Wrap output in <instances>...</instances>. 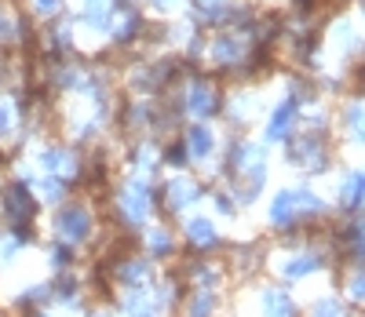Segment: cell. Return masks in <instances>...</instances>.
Returning a JSON list of instances; mask_svg holds the SVG:
<instances>
[{
	"label": "cell",
	"mask_w": 365,
	"mask_h": 317,
	"mask_svg": "<svg viewBox=\"0 0 365 317\" xmlns=\"http://www.w3.org/2000/svg\"><path fill=\"white\" fill-rule=\"evenodd\" d=\"M88 234H91V215L84 208L70 204V208L58 212V237H63L66 244H81Z\"/></svg>",
	"instance_id": "1"
},
{
	"label": "cell",
	"mask_w": 365,
	"mask_h": 317,
	"mask_svg": "<svg viewBox=\"0 0 365 317\" xmlns=\"http://www.w3.org/2000/svg\"><path fill=\"white\" fill-rule=\"evenodd\" d=\"M125 215L132 219V223H143V219L150 215V189L143 182H132L125 189Z\"/></svg>",
	"instance_id": "2"
},
{
	"label": "cell",
	"mask_w": 365,
	"mask_h": 317,
	"mask_svg": "<svg viewBox=\"0 0 365 317\" xmlns=\"http://www.w3.org/2000/svg\"><path fill=\"white\" fill-rule=\"evenodd\" d=\"M34 197L26 194V186H11L8 189V215L15 219V223H29L34 219Z\"/></svg>",
	"instance_id": "3"
},
{
	"label": "cell",
	"mask_w": 365,
	"mask_h": 317,
	"mask_svg": "<svg viewBox=\"0 0 365 317\" xmlns=\"http://www.w3.org/2000/svg\"><path fill=\"white\" fill-rule=\"evenodd\" d=\"M187 241L197 244V248H212L216 244V230H212V223H205V219H190L187 223Z\"/></svg>",
	"instance_id": "4"
},
{
	"label": "cell",
	"mask_w": 365,
	"mask_h": 317,
	"mask_svg": "<svg viewBox=\"0 0 365 317\" xmlns=\"http://www.w3.org/2000/svg\"><path fill=\"white\" fill-rule=\"evenodd\" d=\"M44 168H51L58 179H70L73 175V157H70V150H51V153H44Z\"/></svg>",
	"instance_id": "5"
},
{
	"label": "cell",
	"mask_w": 365,
	"mask_h": 317,
	"mask_svg": "<svg viewBox=\"0 0 365 317\" xmlns=\"http://www.w3.org/2000/svg\"><path fill=\"white\" fill-rule=\"evenodd\" d=\"M263 310H267V317H292V303H289V296L278 292V289H270V292L263 296Z\"/></svg>",
	"instance_id": "6"
},
{
	"label": "cell",
	"mask_w": 365,
	"mask_h": 317,
	"mask_svg": "<svg viewBox=\"0 0 365 317\" xmlns=\"http://www.w3.org/2000/svg\"><path fill=\"white\" fill-rule=\"evenodd\" d=\"M212 310H216V292L208 289H197L190 306H187V317H212Z\"/></svg>",
	"instance_id": "7"
},
{
	"label": "cell",
	"mask_w": 365,
	"mask_h": 317,
	"mask_svg": "<svg viewBox=\"0 0 365 317\" xmlns=\"http://www.w3.org/2000/svg\"><path fill=\"white\" fill-rule=\"evenodd\" d=\"M187 106H190V113H197V117H201V113H208L212 106H216V99H212V91H208V88H201V84H197V88L190 91Z\"/></svg>",
	"instance_id": "8"
},
{
	"label": "cell",
	"mask_w": 365,
	"mask_h": 317,
	"mask_svg": "<svg viewBox=\"0 0 365 317\" xmlns=\"http://www.w3.org/2000/svg\"><path fill=\"white\" fill-rule=\"evenodd\" d=\"M292 103H285L278 113H274V120H270V139H282L285 135V128H289V124H292Z\"/></svg>",
	"instance_id": "9"
},
{
	"label": "cell",
	"mask_w": 365,
	"mask_h": 317,
	"mask_svg": "<svg viewBox=\"0 0 365 317\" xmlns=\"http://www.w3.org/2000/svg\"><path fill=\"white\" fill-rule=\"evenodd\" d=\"M197 197V189L187 182V179H179V182H172V208H182V204H190Z\"/></svg>",
	"instance_id": "10"
},
{
	"label": "cell",
	"mask_w": 365,
	"mask_h": 317,
	"mask_svg": "<svg viewBox=\"0 0 365 317\" xmlns=\"http://www.w3.org/2000/svg\"><path fill=\"white\" fill-rule=\"evenodd\" d=\"M208 146H212V135H208L205 128H190V153H194V157H205Z\"/></svg>",
	"instance_id": "11"
},
{
	"label": "cell",
	"mask_w": 365,
	"mask_h": 317,
	"mask_svg": "<svg viewBox=\"0 0 365 317\" xmlns=\"http://www.w3.org/2000/svg\"><path fill=\"white\" fill-rule=\"evenodd\" d=\"M311 270H318V259H314V256H299V259H292V266H285V274H289V277L311 274Z\"/></svg>",
	"instance_id": "12"
},
{
	"label": "cell",
	"mask_w": 365,
	"mask_h": 317,
	"mask_svg": "<svg viewBox=\"0 0 365 317\" xmlns=\"http://www.w3.org/2000/svg\"><path fill=\"white\" fill-rule=\"evenodd\" d=\"M311 317H344V310H340V303H332V299H322L314 310H311Z\"/></svg>",
	"instance_id": "13"
},
{
	"label": "cell",
	"mask_w": 365,
	"mask_h": 317,
	"mask_svg": "<svg viewBox=\"0 0 365 317\" xmlns=\"http://www.w3.org/2000/svg\"><path fill=\"white\" fill-rule=\"evenodd\" d=\"M150 248H154V251H168V248H172V241L165 237V230H154V237H150Z\"/></svg>",
	"instance_id": "14"
},
{
	"label": "cell",
	"mask_w": 365,
	"mask_h": 317,
	"mask_svg": "<svg viewBox=\"0 0 365 317\" xmlns=\"http://www.w3.org/2000/svg\"><path fill=\"white\" fill-rule=\"evenodd\" d=\"M351 296H354V299H365V274H354V281H351Z\"/></svg>",
	"instance_id": "15"
},
{
	"label": "cell",
	"mask_w": 365,
	"mask_h": 317,
	"mask_svg": "<svg viewBox=\"0 0 365 317\" xmlns=\"http://www.w3.org/2000/svg\"><path fill=\"white\" fill-rule=\"evenodd\" d=\"M55 8H58V0H37V11L41 15H51Z\"/></svg>",
	"instance_id": "16"
}]
</instances>
